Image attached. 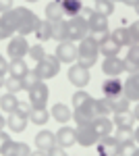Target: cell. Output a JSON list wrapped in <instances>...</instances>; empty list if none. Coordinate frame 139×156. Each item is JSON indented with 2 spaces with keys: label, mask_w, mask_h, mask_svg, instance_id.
Listing matches in <instances>:
<instances>
[{
  "label": "cell",
  "mask_w": 139,
  "mask_h": 156,
  "mask_svg": "<svg viewBox=\"0 0 139 156\" xmlns=\"http://www.w3.org/2000/svg\"><path fill=\"white\" fill-rule=\"evenodd\" d=\"M77 50H79V58H77V62H79L81 67L89 69V67H93V65L98 62L100 48H98V44H96L89 36L83 37L81 42H77Z\"/></svg>",
  "instance_id": "6da1fadb"
},
{
  "label": "cell",
  "mask_w": 139,
  "mask_h": 156,
  "mask_svg": "<svg viewBox=\"0 0 139 156\" xmlns=\"http://www.w3.org/2000/svg\"><path fill=\"white\" fill-rule=\"evenodd\" d=\"M60 65H62V62H60L54 54H46L40 62H35L33 73L42 79V81H48V79L56 77L58 73H60Z\"/></svg>",
  "instance_id": "7a4b0ae2"
},
{
  "label": "cell",
  "mask_w": 139,
  "mask_h": 156,
  "mask_svg": "<svg viewBox=\"0 0 139 156\" xmlns=\"http://www.w3.org/2000/svg\"><path fill=\"white\" fill-rule=\"evenodd\" d=\"M17 12H19V25H17V34L19 36H29V34H35L37 25H40V17L35 15L33 11H29L27 6H17Z\"/></svg>",
  "instance_id": "3957f363"
},
{
  "label": "cell",
  "mask_w": 139,
  "mask_h": 156,
  "mask_svg": "<svg viewBox=\"0 0 139 156\" xmlns=\"http://www.w3.org/2000/svg\"><path fill=\"white\" fill-rule=\"evenodd\" d=\"M54 56H56V58L60 60L62 65H73V62H77V58H79V50H77V44H75V42H71V40L58 42Z\"/></svg>",
  "instance_id": "277c9868"
},
{
  "label": "cell",
  "mask_w": 139,
  "mask_h": 156,
  "mask_svg": "<svg viewBox=\"0 0 139 156\" xmlns=\"http://www.w3.org/2000/svg\"><path fill=\"white\" fill-rule=\"evenodd\" d=\"M89 36V25L79 17H71L67 19V40L71 42H81L83 37Z\"/></svg>",
  "instance_id": "5b68a950"
},
{
  "label": "cell",
  "mask_w": 139,
  "mask_h": 156,
  "mask_svg": "<svg viewBox=\"0 0 139 156\" xmlns=\"http://www.w3.org/2000/svg\"><path fill=\"white\" fill-rule=\"evenodd\" d=\"M96 117H98V112H96V98L87 100L79 108H73V121L77 123V127L79 125H89V123H93Z\"/></svg>",
  "instance_id": "8992f818"
},
{
  "label": "cell",
  "mask_w": 139,
  "mask_h": 156,
  "mask_svg": "<svg viewBox=\"0 0 139 156\" xmlns=\"http://www.w3.org/2000/svg\"><path fill=\"white\" fill-rule=\"evenodd\" d=\"M67 77H69V83H73L77 90H83L85 85L92 81V73H89V69L81 67L79 62H73V67H69Z\"/></svg>",
  "instance_id": "52a82bcc"
},
{
  "label": "cell",
  "mask_w": 139,
  "mask_h": 156,
  "mask_svg": "<svg viewBox=\"0 0 139 156\" xmlns=\"http://www.w3.org/2000/svg\"><path fill=\"white\" fill-rule=\"evenodd\" d=\"M27 94H29L27 102L31 104V108H46L48 100H50V90H48V85L44 81H37Z\"/></svg>",
  "instance_id": "ba28073f"
},
{
  "label": "cell",
  "mask_w": 139,
  "mask_h": 156,
  "mask_svg": "<svg viewBox=\"0 0 139 156\" xmlns=\"http://www.w3.org/2000/svg\"><path fill=\"white\" fill-rule=\"evenodd\" d=\"M9 58H25L27 56V52H29V42H27V37L25 36H19V34H15V36L9 40Z\"/></svg>",
  "instance_id": "9c48e42d"
},
{
  "label": "cell",
  "mask_w": 139,
  "mask_h": 156,
  "mask_svg": "<svg viewBox=\"0 0 139 156\" xmlns=\"http://www.w3.org/2000/svg\"><path fill=\"white\" fill-rule=\"evenodd\" d=\"M75 131H77V144L83 146V148H92V146L98 144V140H100V135L96 133L93 129V125H79V127H75Z\"/></svg>",
  "instance_id": "30bf717a"
},
{
  "label": "cell",
  "mask_w": 139,
  "mask_h": 156,
  "mask_svg": "<svg viewBox=\"0 0 139 156\" xmlns=\"http://www.w3.org/2000/svg\"><path fill=\"white\" fill-rule=\"evenodd\" d=\"M118 146H120L118 140L110 133V135H104L98 140L96 152H98V156H118Z\"/></svg>",
  "instance_id": "8fae6325"
},
{
  "label": "cell",
  "mask_w": 139,
  "mask_h": 156,
  "mask_svg": "<svg viewBox=\"0 0 139 156\" xmlns=\"http://www.w3.org/2000/svg\"><path fill=\"white\" fill-rule=\"evenodd\" d=\"M102 73L106 77H120L125 73V60L118 56H106L102 60Z\"/></svg>",
  "instance_id": "7c38bea8"
},
{
  "label": "cell",
  "mask_w": 139,
  "mask_h": 156,
  "mask_svg": "<svg viewBox=\"0 0 139 156\" xmlns=\"http://www.w3.org/2000/svg\"><path fill=\"white\" fill-rule=\"evenodd\" d=\"M31 154V148L25 142H15L9 140L6 144L0 148V156H29Z\"/></svg>",
  "instance_id": "4fadbf2b"
},
{
  "label": "cell",
  "mask_w": 139,
  "mask_h": 156,
  "mask_svg": "<svg viewBox=\"0 0 139 156\" xmlns=\"http://www.w3.org/2000/svg\"><path fill=\"white\" fill-rule=\"evenodd\" d=\"M54 135H56V144L60 146V148H64V150H69L71 146L77 144V131H75V127L62 125Z\"/></svg>",
  "instance_id": "5bb4252c"
},
{
  "label": "cell",
  "mask_w": 139,
  "mask_h": 156,
  "mask_svg": "<svg viewBox=\"0 0 139 156\" xmlns=\"http://www.w3.org/2000/svg\"><path fill=\"white\" fill-rule=\"evenodd\" d=\"M123 94H125L131 102H139V71L131 73L127 79L123 81Z\"/></svg>",
  "instance_id": "9a60e30c"
},
{
  "label": "cell",
  "mask_w": 139,
  "mask_h": 156,
  "mask_svg": "<svg viewBox=\"0 0 139 156\" xmlns=\"http://www.w3.org/2000/svg\"><path fill=\"white\" fill-rule=\"evenodd\" d=\"M102 96L108 100L123 96V81L118 77H108L106 81H102Z\"/></svg>",
  "instance_id": "2e32d148"
},
{
  "label": "cell",
  "mask_w": 139,
  "mask_h": 156,
  "mask_svg": "<svg viewBox=\"0 0 139 156\" xmlns=\"http://www.w3.org/2000/svg\"><path fill=\"white\" fill-rule=\"evenodd\" d=\"M33 144H35V148H37V150L48 152L50 148H54V146H56V135H54L52 131H48V129H42L40 133H35Z\"/></svg>",
  "instance_id": "e0dca14e"
},
{
  "label": "cell",
  "mask_w": 139,
  "mask_h": 156,
  "mask_svg": "<svg viewBox=\"0 0 139 156\" xmlns=\"http://www.w3.org/2000/svg\"><path fill=\"white\" fill-rule=\"evenodd\" d=\"M50 117L56 119L60 125H67L73 119V108L62 104V102H56V104H52V108H50Z\"/></svg>",
  "instance_id": "ac0fdd59"
},
{
  "label": "cell",
  "mask_w": 139,
  "mask_h": 156,
  "mask_svg": "<svg viewBox=\"0 0 139 156\" xmlns=\"http://www.w3.org/2000/svg\"><path fill=\"white\" fill-rule=\"evenodd\" d=\"M0 23L4 25V29H6L11 36H15V34H17V25H19V12H17V9L12 6L11 11L2 12V15H0Z\"/></svg>",
  "instance_id": "d6986e66"
},
{
  "label": "cell",
  "mask_w": 139,
  "mask_h": 156,
  "mask_svg": "<svg viewBox=\"0 0 139 156\" xmlns=\"http://www.w3.org/2000/svg\"><path fill=\"white\" fill-rule=\"evenodd\" d=\"M27 123H29V119L23 117V115H19V112H11V115L6 117V127H9L12 133L25 131V129H27Z\"/></svg>",
  "instance_id": "ffe728a7"
},
{
  "label": "cell",
  "mask_w": 139,
  "mask_h": 156,
  "mask_svg": "<svg viewBox=\"0 0 139 156\" xmlns=\"http://www.w3.org/2000/svg\"><path fill=\"white\" fill-rule=\"evenodd\" d=\"M92 125H93V129H96V133H98L100 137L110 135V133L114 131V123H112L110 117H96Z\"/></svg>",
  "instance_id": "44dd1931"
},
{
  "label": "cell",
  "mask_w": 139,
  "mask_h": 156,
  "mask_svg": "<svg viewBox=\"0 0 139 156\" xmlns=\"http://www.w3.org/2000/svg\"><path fill=\"white\" fill-rule=\"evenodd\" d=\"M46 19L50 23H54V21H60V19H64V11H62V4H60V0H50L46 4Z\"/></svg>",
  "instance_id": "7402d4cb"
},
{
  "label": "cell",
  "mask_w": 139,
  "mask_h": 156,
  "mask_svg": "<svg viewBox=\"0 0 139 156\" xmlns=\"http://www.w3.org/2000/svg\"><path fill=\"white\" fill-rule=\"evenodd\" d=\"M98 48H100V54H102L104 58L106 56H118V52H120V46L112 40V36H108L104 42H100Z\"/></svg>",
  "instance_id": "603a6c76"
},
{
  "label": "cell",
  "mask_w": 139,
  "mask_h": 156,
  "mask_svg": "<svg viewBox=\"0 0 139 156\" xmlns=\"http://www.w3.org/2000/svg\"><path fill=\"white\" fill-rule=\"evenodd\" d=\"M9 73H11L12 77H23V75H27L29 73V65L25 62V58H12L11 62H9Z\"/></svg>",
  "instance_id": "cb8c5ba5"
},
{
  "label": "cell",
  "mask_w": 139,
  "mask_h": 156,
  "mask_svg": "<svg viewBox=\"0 0 139 156\" xmlns=\"http://www.w3.org/2000/svg\"><path fill=\"white\" fill-rule=\"evenodd\" d=\"M17 104H19V100H17V94H0V110L2 112H6V115H11L17 110Z\"/></svg>",
  "instance_id": "d4e9b609"
},
{
  "label": "cell",
  "mask_w": 139,
  "mask_h": 156,
  "mask_svg": "<svg viewBox=\"0 0 139 156\" xmlns=\"http://www.w3.org/2000/svg\"><path fill=\"white\" fill-rule=\"evenodd\" d=\"M60 4H62V11H64V17H77L79 11L83 9V2L81 0H60Z\"/></svg>",
  "instance_id": "484cf974"
},
{
  "label": "cell",
  "mask_w": 139,
  "mask_h": 156,
  "mask_svg": "<svg viewBox=\"0 0 139 156\" xmlns=\"http://www.w3.org/2000/svg\"><path fill=\"white\" fill-rule=\"evenodd\" d=\"M89 31H108V17L100 15V12H93V17L89 19Z\"/></svg>",
  "instance_id": "4316f807"
},
{
  "label": "cell",
  "mask_w": 139,
  "mask_h": 156,
  "mask_svg": "<svg viewBox=\"0 0 139 156\" xmlns=\"http://www.w3.org/2000/svg\"><path fill=\"white\" fill-rule=\"evenodd\" d=\"M35 36H37L40 42L52 40V23H50L48 19H40V25H37V29H35Z\"/></svg>",
  "instance_id": "83f0119b"
},
{
  "label": "cell",
  "mask_w": 139,
  "mask_h": 156,
  "mask_svg": "<svg viewBox=\"0 0 139 156\" xmlns=\"http://www.w3.org/2000/svg\"><path fill=\"white\" fill-rule=\"evenodd\" d=\"M29 121L33 123V125H46L48 121H50V110L48 108H31V115H29Z\"/></svg>",
  "instance_id": "f1b7e54d"
},
{
  "label": "cell",
  "mask_w": 139,
  "mask_h": 156,
  "mask_svg": "<svg viewBox=\"0 0 139 156\" xmlns=\"http://www.w3.org/2000/svg\"><path fill=\"white\" fill-rule=\"evenodd\" d=\"M112 117H114V119H112V123H114L116 127H133V123H135V117H133V112H131V110H125V112H114Z\"/></svg>",
  "instance_id": "f546056e"
},
{
  "label": "cell",
  "mask_w": 139,
  "mask_h": 156,
  "mask_svg": "<svg viewBox=\"0 0 139 156\" xmlns=\"http://www.w3.org/2000/svg\"><path fill=\"white\" fill-rule=\"evenodd\" d=\"M110 36H112V40H114L120 48H129V46H131V40H129V29H127V27H116Z\"/></svg>",
  "instance_id": "4dcf8cb0"
},
{
  "label": "cell",
  "mask_w": 139,
  "mask_h": 156,
  "mask_svg": "<svg viewBox=\"0 0 139 156\" xmlns=\"http://www.w3.org/2000/svg\"><path fill=\"white\" fill-rule=\"evenodd\" d=\"M96 112H98V117H112L114 115V110H112V102L108 100V98H98L96 100Z\"/></svg>",
  "instance_id": "1f68e13d"
},
{
  "label": "cell",
  "mask_w": 139,
  "mask_h": 156,
  "mask_svg": "<svg viewBox=\"0 0 139 156\" xmlns=\"http://www.w3.org/2000/svg\"><path fill=\"white\" fill-rule=\"evenodd\" d=\"M52 40H56V42L67 40V19H60V21L52 23Z\"/></svg>",
  "instance_id": "d6a6232c"
},
{
  "label": "cell",
  "mask_w": 139,
  "mask_h": 156,
  "mask_svg": "<svg viewBox=\"0 0 139 156\" xmlns=\"http://www.w3.org/2000/svg\"><path fill=\"white\" fill-rule=\"evenodd\" d=\"M93 11L104 17H110L114 12V2L112 0H93Z\"/></svg>",
  "instance_id": "836d02e7"
},
{
  "label": "cell",
  "mask_w": 139,
  "mask_h": 156,
  "mask_svg": "<svg viewBox=\"0 0 139 156\" xmlns=\"http://www.w3.org/2000/svg\"><path fill=\"white\" fill-rule=\"evenodd\" d=\"M4 87H6L9 94H19V92H23L21 79H19V77H12V75H9V77L4 79Z\"/></svg>",
  "instance_id": "e575fe53"
},
{
  "label": "cell",
  "mask_w": 139,
  "mask_h": 156,
  "mask_svg": "<svg viewBox=\"0 0 139 156\" xmlns=\"http://www.w3.org/2000/svg\"><path fill=\"white\" fill-rule=\"evenodd\" d=\"M118 144H125V142H133V127H116V133H112Z\"/></svg>",
  "instance_id": "d590c367"
},
{
  "label": "cell",
  "mask_w": 139,
  "mask_h": 156,
  "mask_svg": "<svg viewBox=\"0 0 139 156\" xmlns=\"http://www.w3.org/2000/svg\"><path fill=\"white\" fill-rule=\"evenodd\" d=\"M92 98H93V96L85 92V87H83V90H77V92L73 94V98H71V100H73V108H79V106H83V104H85L87 100H92Z\"/></svg>",
  "instance_id": "8d00e7d4"
},
{
  "label": "cell",
  "mask_w": 139,
  "mask_h": 156,
  "mask_svg": "<svg viewBox=\"0 0 139 156\" xmlns=\"http://www.w3.org/2000/svg\"><path fill=\"white\" fill-rule=\"evenodd\" d=\"M46 54H48V52H46V48H44L42 44H33V46H29V52H27V56L33 60V62H40Z\"/></svg>",
  "instance_id": "74e56055"
},
{
  "label": "cell",
  "mask_w": 139,
  "mask_h": 156,
  "mask_svg": "<svg viewBox=\"0 0 139 156\" xmlns=\"http://www.w3.org/2000/svg\"><path fill=\"white\" fill-rule=\"evenodd\" d=\"M110 102H112V110H114V112H125V110H129V106H131V100H129L125 94L114 98V100H110Z\"/></svg>",
  "instance_id": "f35d334b"
},
{
  "label": "cell",
  "mask_w": 139,
  "mask_h": 156,
  "mask_svg": "<svg viewBox=\"0 0 139 156\" xmlns=\"http://www.w3.org/2000/svg\"><path fill=\"white\" fill-rule=\"evenodd\" d=\"M37 81H42V79H40V77H37V75L33 73V69H29V73L21 77V85H23L25 92H29V90H31V87H33Z\"/></svg>",
  "instance_id": "ab89813d"
},
{
  "label": "cell",
  "mask_w": 139,
  "mask_h": 156,
  "mask_svg": "<svg viewBox=\"0 0 139 156\" xmlns=\"http://www.w3.org/2000/svg\"><path fill=\"white\" fill-rule=\"evenodd\" d=\"M135 150H137L135 140H133V142H125V144L118 146V156H133V154H135Z\"/></svg>",
  "instance_id": "60d3db41"
},
{
  "label": "cell",
  "mask_w": 139,
  "mask_h": 156,
  "mask_svg": "<svg viewBox=\"0 0 139 156\" xmlns=\"http://www.w3.org/2000/svg\"><path fill=\"white\" fill-rule=\"evenodd\" d=\"M125 60H129V62H133V65H137V67H139V44H133V46H129Z\"/></svg>",
  "instance_id": "b9f144b4"
},
{
  "label": "cell",
  "mask_w": 139,
  "mask_h": 156,
  "mask_svg": "<svg viewBox=\"0 0 139 156\" xmlns=\"http://www.w3.org/2000/svg\"><path fill=\"white\" fill-rule=\"evenodd\" d=\"M127 29H129V40H131V46H133V44H139V19H137V21H133Z\"/></svg>",
  "instance_id": "7bdbcfd3"
},
{
  "label": "cell",
  "mask_w": 139,
  "mask_h": 156,
  "mask_svg": "<svg viewBox=\"0 0 139 156\" xmlns=\"http://www.w3.org/2000/svg\"><path fill=\"white\" fill-rule=\"evenodd\" d=\"M15 112H19V115H23V117H27L29 119V115H31V104L29 102H21L19 100V104H17V110Z\"/></svg>",
  "instance_id": "ee69618b"
},
{
  "label": "cell",
  "mask_w": 139,
  "mask_h": 156,
  "mask_svg": "<svg viewBox=\"0 0 139 156\" xmlns=\"http://www.w3.org/2000/svg\"><path fill=\"white\" fill-rule=\"evenodd\" d=\"M108 36H110V31H89V37H92L98 46H100V42H104Z\"/></svg>",
  "instance_id": "f6af8a7d"
},
{
  "label": "cell",
  "mask_w": 139,
  "mask_h": 156,
  "mask_svg": "<svg viewBox=\"0 0 139 156\" xmlns=\"http://www.w3.org/2000/svg\"><path fill=\"white\" fill-rule=\"evenodd\" d=\"M93 9H89V6H83L81 11H79V15H77V17H79V19H83V21H85V23H89V19H92L93 17Z\"/></svg>",
  "instance_id": "bcb514c9"
},
{
  "label": "cell",
  "mask_w": 139,
  "mask_h": 156,
  "mask_svg": "<svg viewBox=\"0 0 139 156\" xmlns=\"http://www.w3.org/2000/svg\"><path fill=\"white\" fill-rule=\"evenodd\" d=\"M12 9V0H0V15Z\"/></svg>",
  "instance_id": "7dc6e473"
},
{
  "label": "cell",
  "mask_w": 139,
  "mask_h": 156,
  "mask_svg": "<svg viewBox=\"0 0 139 156\" xmlns=\"http://www.w3.org/2000/svg\"><path fill=\"white\" fill-rule=\"evenodd\" d=\"M6 73H9V62H6V58H4V56L0 54V75L4 77Z\"/></svg>",
  "instance_id": "c3c4849f"
},
{
  "label": "cell",
  "mask_w": 139,
  "mask_h": 156,
  "mask_svg": "<svg viewBox=\"0 0 139 156\" xmlns=\"http://www.w3.org/2000/svg\"><path fill=\"white\" fill-rule=\"evenodd\" d=\"M9 140H11V135H9V133H4L2 129H0V148H2V146L6 144Z\"/></svg>",
  "instance_id": "681fc988"
},
{
  "label": "cell",
  "mask_w": 139,
  "mask_h": 156,
  "mask_svg": "<svg viewBox=\"0 0 139 156\" xmlns=\"http://www.w3.org/2000/svg\"><path fill=\"white\" fill-rule=\"evenodd\" d=\"M9 37H12V36L6 31V29H4V25L0 23V40H9Z\"/></svg>",
  "instance_id": "f907efd6"
},
{
  "label": "cell",
  "mask_w": 139,
  "mask_h": 156,
  "mask_svg": "<svg viewBox=\"0 0 139 156\" xmlns=\"http://www.w3.org/2000/svg\"><path fill=\"white\" fill-rule=\"evenodd\" d=\"M120 2H123L125 6H135V4H137L139 0H120Z\"/></svg>",
  "instance_id": "816d5d0a"
},
{
  "label": "cell",
  "mask_w": 139,
  "mask_h": 156,
  "mask_svg": "<svg viewBox=\"0 0 139 156\" xmlns=\"http://www.w3.org/2000/svg\"><path fill=\"white\" fill-rule=\"evenodd\" d=\"M29 156H48V152H42V150H31Z\"/></svg>",
  "instance_id": "f5cc1de1"
},
{
  "label": "cell",
  "mask_w": 139,
  "mask_h": 156,
  "mask_svg": "<svg viewBox=\"0 0 139 156\" xmlns=\"http://www.w3.org/2000/svg\"><path fill=\"white\" fill-rule=\"evenodd\" d=\"M133 117H135V121H139V102L135 104V108H133Z\"/></svg>",
  "instance_id": "db71d44e"
},
{
  "label": "cell",
  "mask_w": 139,
  "mask_h": 156,
  "mask_svg": "<svg viewBox=\"0 0 139 156\" xmlns=\"http://www.w3.org/2000/svg\"><path fill=\"white\" fill-rule=\"evenodd\" d=\"M133 137H135V144L139 146V125H137V129H133Z\"/></svg>",
  "instance_id": "11a10c76"
},
{
  "label": "cell",
  "mask_w": 139,
  "mask_h": 156,
  "mask_svg": "<svg viewBox=\"0 0 139 156\" xmlns=\"http://www.w3.org/2000/svg\"><path fill=\"white\" fill-rule=\"evenodd\" d=\"M0 112H2V110H0ZM4 127H6V117L0 115V129H4Z\"/></svg>",
  "instance_id": "9f6ffc18"
},
{
  "label": "cell",
  "mask_w": 139,
  "mask_h": 156,
  "mask_svg": "<svg viewBox=\"0 0 139 156\" xmlns=\"http://www.w3.org/2000/svg\"><path fill=\"white\" fill-rule=\"evenodd\" d=\"M133 9H135V12H137V17H139V2L135 4V6H133Z\"/></svg>",
  "instance_id": "6f0895ef"
},
{
  "label": "cell",
  "mask_w": 139,
  "mask_h": 156,
  "mask_svg": "<svg viewBox=\"0 0 139 156\" xmlns=\"http://www.w3.org/2000/svg\"><path fill=\"white\" fill-rule=\"evenodd\" d=\"M0 87H4V77L0 75Z\"/></svg>",
  "instance_id": "680465c9"
},
{
  "label": "cell",
  "mask_w": 139,
  "mask_h": 156,
  "mask_svg": "<svg viewBox=\"0 0 139 156\" xmlns=\"http://www.w3.org/2000/svg\"><path fill=\"white\" fill-rule=\"evenodd\" d=\"M133 156H139V146H137V150H135V154H133Z\"/></svg>",
  "instance_id": "91938a15"
},
{
  "label": "cell",
  "mask_w": 139,
  "mask_h": 156,
  "mask_svg": "<svg viewBox=\"0 0 139 156\" xmlns=\"http://www.w3.org/2000/svg\"><path fill=\"white\" fill-rule=\"evenodd\" d=\"M27 2H37V0H27Z\"/></svg>",
  "instance_id": "94428289"
},
{
  "label": "cell",
  "mask_w": 139,
  "mask_h": 156,
  "mask_svg": "<svg viewBox=\"0 0 139 156\" xmlns=\"http://www.w3.org/2000/svg\"><path fill=\"white\" fill-rule=\"evenodd\" d=\"M112 2H120V0H112Z\"/></svg>",
  "instance_id": "6125c7cd"
}]
</instances>
